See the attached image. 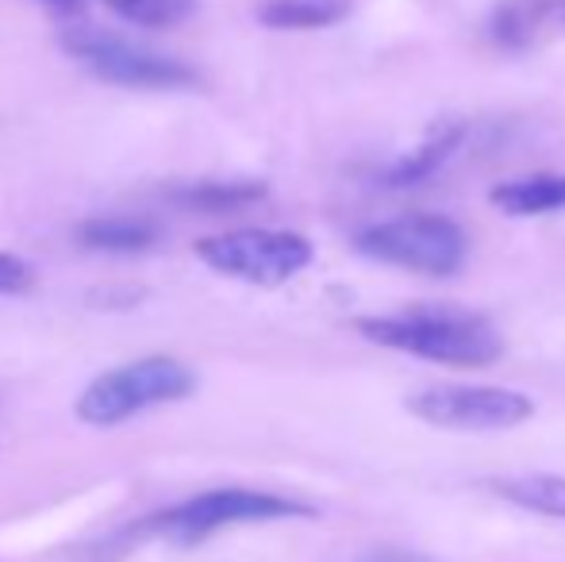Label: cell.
Wrapping results in <instances>:
<instances>
[{"instance_id": "1", "label": "cell", "mask_w": 565, "mask_h": 562, "mask_svg": "<svg viewBox=\"0 0 565 562\" xmlns=\"http://www.w3.org/2000/svg\"><path fill=\"white\" fill-rule=\"evenodd\" d=\"M354 328L370 343L416 354L443 367H492L504 354V339L484 316L461 308H408L396 316H358Z\"/></svg>"}, {"instance_id": "2", "label": "cell", "mask_w": 565, "mask_h": 562, "mask_svg": "<svg viewBox=\"0 0 565 562\" xmlns=\"http://www.w3.org/2000/svg\"><path fill=\"white\" fill-rule=\"evenodd\" d=\"M193 390L196 374L185 362L170 359V354H147V359H131L124 367H113L100 378H93L77 393L74 413L89 427H116L150 413V409L185 401Z\"/></svg>"}, {"instance_id": "3", "label": "cell", "mask_w": 565, "mask_h": 562, "mask_svg": "<svg viewBox=\"0 0 565 562\" xmlns=\"http://www.w3.org/2000/svg\"><path fill=\"white\" fill-rule=\"evenodd\" d=\"M354 251L370 263L396 271L454 278L469 258V235L461 224L439 212H412V216L381 220L354 235Z\"/></svg>"}, {"instance_id": "4", "label": "cell", "mask_w": 565, "mask_h": 562, "mask_svg": "<svg viewBox=\"0 0 565 562\" xmlns=\"http://www.w3.org/2000/svg\"><path fill=\"white\" fill-rule=\"evenodd\" d=\"M196 258L209 271L224 274L231 282L274 285L292 282L300 271H308L316 258L312 243L297 232H277V227H238V232L209 235L196 243Z\"/></svg>"}, {"instance_id": "5", "label": "cell", "mask_w": 565, "mask_h": 562, "mask_svg": "<svg viewBox=\"0 0 565 562\" xmlns=\"http://www.w3.org/2000/svg\"><path fill=\"white\" fill-rule=\"evenodd\" d=\"M62 46L74 62H82L93 77L124 89H189L196 85V70L173 54L150 51L127 35L105 28H70Z\"/></svg>"}, {"instance_id": "6", "label": "cell", "mask_w": 565, "mask_h": 562, "mask_svg": "<svg viewBox=\"0 0 565 562\" xmlns=\"http://www.w3.org/2000/svg\"><path fill=\"white\" fill-rule=\"evenodd\" d=\"M292 517H312V509L300 501L277 494H262V489H209L196 494L181 505H170L158 517H150V532L166 536L178 543H196L204 536H216L220 528L231 524H258V520H292Z\"/></svg>"}, {"instance_id": "7", "label": "cell", "mask_w": 565, "mask_h": 562, "mask_svg": "<svg viewBox=\"0 0 565 562\" xmlns=\"http://www.w3.org/2000/svg\"><path fill=\"white\" fill-rule=\"evenodd\" d=\"M408 413L447 432H508L535 416V401L504 385H427L412 393Z\"/></svg>"}, {"instance_id": "8", "label": "cell", "mask_w": 565, "mask_h": 562, "mask_svg": "<svg viewBox=\"0 0 565 562\" xmlns=\"http://www.w3.org/2000/svg\"><path fill=\"white\" fill-rule=\"evenodd\" d=\"M461 142H466V128H461V124H443V128H435L416 150L393 158V162L377 173V185L381 189H396V193H401V189L424 185V181H431L435 173H439L443 166L458 155Z\"/></svg>"}, {"instance_id": "9", "label": "cell", "mask_w": 565, "mask_h": 562, "mask_svg": "<svg viewBox=\"0 0 565 562\" xmlns=\"http://www.w3.org/2000/svg\"><path fill=\"white\" fill-rule=\"evenodd\" d=\"M551 20H562V0H500L489 15V43L500 51H527Z\"/></svg>"}, {"instance_id": "10", "label": "cell", "mask_w": 565, "mask_h": 562, "mask_svg": "<svg viewBox=\"0 0 565 562\" xmlns=\"http://www.w3.org/2000/svg\"><path fill=\"white\" fill-rule=\"evenodd\" d=\"M77 243L97 255H147L158 243V224L147 216H93L77 224Z\"/></svg>"}, {"instance_id": "11", "label": "cell", "mask_w": 565, "mask_h": 562, "mask_svg": "<svg viewBox=\"0 0 565 562\" xmlns=\"http://www.w3.org/2000/svg\"><path fill=\"white\" fill-rule=\"evenodd\" d=\"M504 216H546L565 209V173H531V178L504 181L489 193Z\"/></svg>"}, {"instance_id": "12", "label": "cell", "mask_w": 565, "mask_h": 562, "mask_svg": "<svg viewBox=\"0 0 565 562\" xmlns=\"http://www.w3.org/2000/svg\"><path fill=\"white\" fill-rule=\"evenodd\" d=\"M173 204L181 209H193V212H212V216H224V212H238L246 204H258L266 197V185L262 181H185V185L170 189Z\"/></svg>"}, {"instance_id": "13", "label": "cell", "mask_w": 565, "mask_h": 562, "mask_svg": "<svg viewBox=\"0 0 565 562\" xmlns=\"http://www.w3.org/2000/svg\"><path fill=\"white\" fill-rule=\"evenodd\" d=\"M489 486L492 494L512 501L515 509L565 520V478H558V474H515V478H497Z\"/></svg>"}, {"instance_id": "14", "label": "cell", "mask_w": 565, "mask_h": 562, "mask_svg": "<svg viewBox=\"0 0 565 562\" xmlns=\"http://www.w3.org/2000/svg\"><path fill=\"white\" fill-rule=\"evenodd\" d=\"M350 0H266L258 20L277 31H316L347 20Z\"/></svg>"}, {"instance_id": "15", "label": "cell", "mask_w": 565, "mask_h": 562, "mask_svg": "<svg viewBox=\"0 0 565 562\" xmlns=\"http://www.w3.org/2000/svg\"><path fill=\"white\" fill-rule=\"evenodd\" d=\"M108 8L127 23L139 28H178L196 12V0H105Z\"/></svg>"}, {"instance_id": "16", "label": "cell", "mask_w": 565, "mask_h": 562, "mask_svg": "<svg viewBox=\"0 0 565 562\" xmlns=\"http://www.w3.org/2000/svg\"><path fill=\"white\" fill-rule=\"evenodd\" d=\"M35 285V266L20 255H8L0 251V297H15V293H28Z\"/></svg>"}, {"instance_id": "17", "label": "cell", "mask_w": 565, "mask_h": 562, "mask_svg": "<svg viewBox=\"0 0 565 562\" xmlns=\"http://www.w3.org/2000/svg\"><path fill=\"white\" fill-rule=\"evenodd\" d=\"M365 562H427V559L404 555V551H381V555H373V559H365Z\"/></svg>"}, {"instance_id": "18", "label": "cell", "mask_w": 565, "mask_h": 562, "mask_svg": "<svg viewBox=\"0 0 565 562\" xmlns=\"http://www.w3.org/2000/svg\"><path fill=\"white\" fill-rule=\"evenodd\" d=\"M43 4H54V8H74L77 0H43Z\"/></svg>"}, {"instance_id": "19", "label": "cell", "mask_w": 565, "mask_h": 562, "mask_svg": "<svg viewBox=\"0 0 565 562\" xmlns=\"http://www.w3.org/2000/svg\"><path fill=\"white\" fill-rule=\"evenodd\" d=\"M562 20H565V0H562Z\"/></svg>"}]
</instances>
